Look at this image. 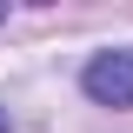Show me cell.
I'll use <instances>...</instances> for the list:
<instances>
[{
	"mask_svg": "<svg viewBox=\"0 0 133 133\" xmlns=\"http://www.w3.org/2000/svg\"><path fill=\"white\" fill-rule=\"evenodd\" d=\"M87 100H100V107H133V47H113V53H93L80 73Z\"/></svg>",
	"mask_w": 133,
	"mask_h": 133,
	"instance_id": "6da1fadb",
	"label": "cell"
},
{
	"mask_svg": "<svg viewBox=\"0 0 133 133\" xmlns=\"http://www.w3.org/2000/svg\"><path fill=\"white\" fill-rule=\"evenodd\" d=\"M0 133H14V120H7V107H0Z\"/></svg>",
	"mask_w": 133,
	"mask_h": 133,
	"instance_id": "7a4b0ae2",
	"label": "cell"
},
{
	"mask_svg": "<svg viewBox=\"0 0 133 133\" xmlns=\"http://www.w3.org/2000/svg\"><path fill=\"white\" fill-rule=\"evenodd\" d=\"M0 20H7V7H0Z\"/></svg>",
	"mask_w": 133,
	"mask_h": 133,
	"instance_id": "3957f363",
	"label": "cell"
}]
</instances>
